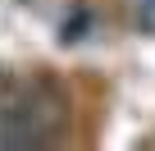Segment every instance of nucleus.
Returning a JSON list of instances; mask_svg holds the SVG:
<instances>
[{"label":"nucleus","instance_id":"nucleus-1","mask_svg":"<svg viewBox=\"0 0 155 151\" xmlns=\"http://www.w3.org/2000/svg\"><path fill=\"white\" fill-rule=\"evenodd\" d=\"M68 133V96L55 78H28L9 87L5 101V142L18 151L59 146Z\"/></svg>","mask_w":155,"mask_h":151}]
</instances>
